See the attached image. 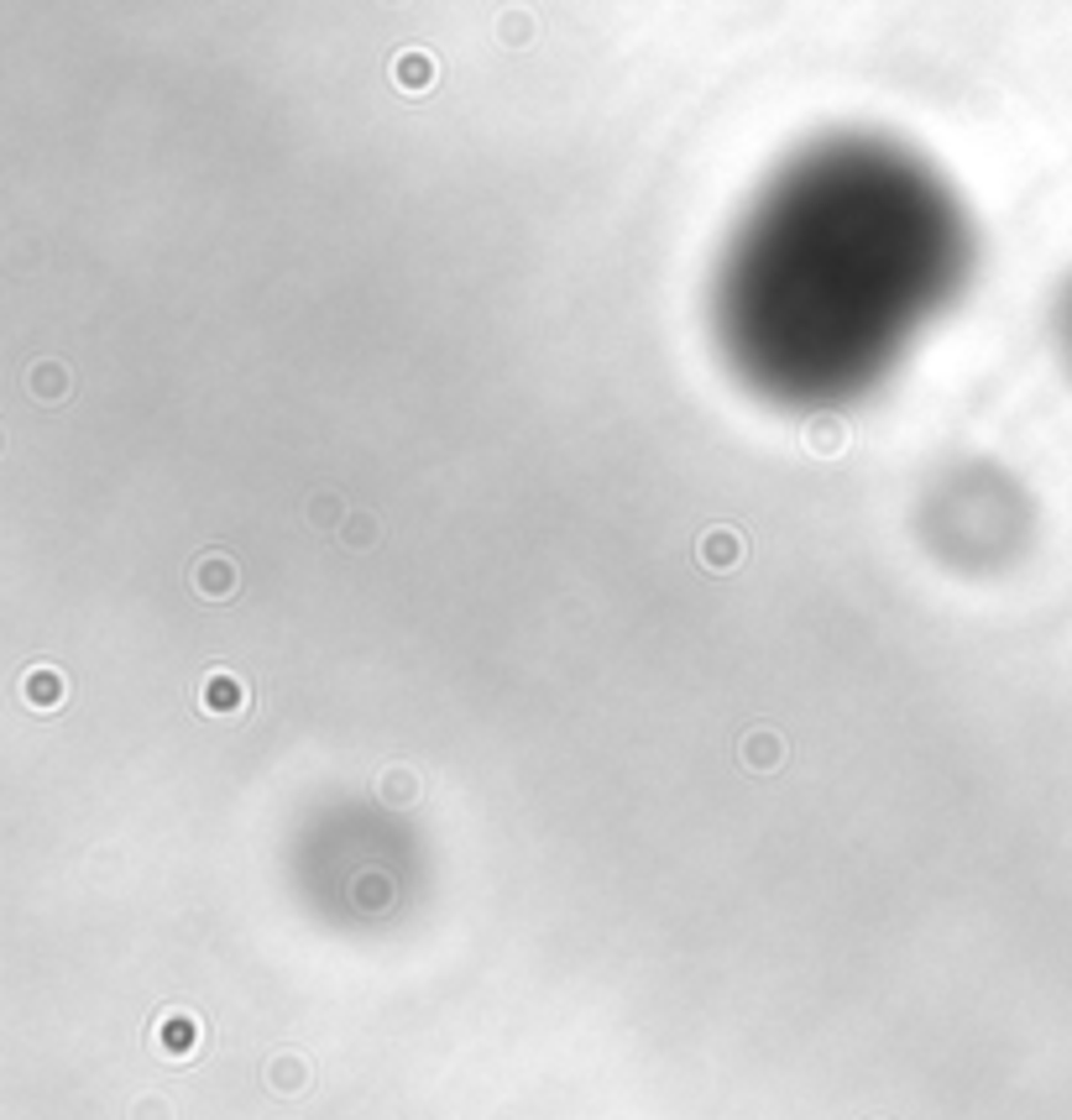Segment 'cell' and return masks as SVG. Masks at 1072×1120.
Segmentation results:
<instances>
[{
	"instance_id": "obj_13",
	"label": "cell",
	"mask_w": 1072,
	"mask_h": 1120,
	"mask_svg": "<svg viewBox=\"0 0 1072 1120\" xmlns=\"http://www.w3.org/2000/svg\"><path fill=\"white\" fill-rule=\"evenodd\" d=\"M341 539H346V545H372V539H377V519H372V514H351L346 529H341Z\"/></svg>"
},
{
	"instance_id": "obj_10",
	"label": "cell",
	"mask_w": 1072,
	"mask_h": 1120,
	"mask_svg": "<svg viewBox=\"0 0 1072 1120\" xmlns=\"http://www.w3.org/2000/svg\"><path fill=\"white\" fill-rule=\"evenodd\" d=\"M27 382H32V393L42 398V404H58V398H63V387H68V372H63L58 362H37Z\"/></svg>"
},
{
	"instance_id": "obj_9",
	"label": "cell",
	"mask_w": 1072,
	"mask_h": 1120,
	"mask_svg": "<svg viewBox=\"0 0 1072 1120\" xmlns=\"http://www.w3.org/2000/svg\"><path fill=\"white\" fill-rule=\"evenodd\" d=\"M843 440H848L843 419H832V414H816V419H806V445H811L816 456H838V450H843Z\"/></svg>"
},
{
	"instance_id": "obj_5",
	"label": "cell",
	"mask_w": 1072,
	"mask_h": 1120,
	"mask_svg": "<svg viewBox=\"0 0 1072 1120\" xmlns=\"http://www.w3.org/2000/svg\"><path fill=\"white\" fill-rule=\"evenodd\" d=\"M204 712H241L246 707V686L230 676V671H215V676H204Z\"/></svg>"
},
{
	"instance_id": "obj_4",
	"label": "cell",
	"mask_w": 1072,
	"mask_h": 1120,
	"mask_svg": "<svg viewBox=\"0 0 1072 1120\" xmlns=\"http://www.w3.org/2000/svg\"><path fill=\"white\" fill-rule=\"evenodd\" d=\"M63 671H53V665H37V671H27L22 676V696H27V707H42V712H53V707H63Z\"/></svg>"
},
{
	"instance_id": "obj_12",
	"label": "cell",
	"mask_w": 1072,
	"mask_h": 1120,
	"mask_svg": "<svg viewBox=\"0 0 1072 1120\" xmlns=\"http://www.w3.org/2000/svg\"><path fill=\"white\" fill-rule=\"evenodd\" d=\"M336 519H341V498H336V493H314V498H309V524H314L319 534H341Z\"/></svg>"
},
{
	"instance_id": "obj_1",
	"label": "cell",
	"mask_w": 1072,
	"mask_h": 1120,
	"mask_svg": "<svg viewBox=\"0 0 1072 1120\" xmlns=\"http://www.w3.org/2000/svg\"><path fill=\"white\" fill-rule=\"evenodd\" d=\"M435 79H440V68H435V53H430V48H403V53H392V85H398L403 95L435 90Z\"/></svg>"
},
{
	"instance_id": "obj_6",
	"label": "cell",
	"mask_w": 1072,
	"mask_h": 1120,
	"mask_svg": "<svg viewBox=\"0 0 1072 1120\" xmlns=\"http://www.w3.org/2000/svg\"><path fill=\"white\" fill-rule=\"evenodd\" d=\"M780 759H785V744H780L775 728L744 734V765H749V770H780Z\"/></svg>"
},
{
	"instance_id": "obj_2",
	"label": "cell",
	"mask_w": 1072,
	"mask_h": 1120,
	"mask_svg": "<svg viewBox=\"0 0 1072 1120\" xmlns=\"http://www.w3.org/2000/svg\"><path fill=\"white\" fill-rule=\"evenodd\" d=\"M235 587H241V577H235V560H230V555L210 550V555H199V560H194V592H199V597H215V602H225Z\"/></svg>"
},
{
	"instance_id": "obj_3",
	"label": "cell",
	"mask_w": 1072,
	"mask_h": 1120,
	"mask_svg": "<svg viewBox=\"0 0 1072 1120\" xmlns=\"http://www.w3.org/2000/svg\"><path fill=\"white\" fill-rule=\"evenodd\" d=\"M157 1048H162V1058H174V1063L194 1058V1048H199L194 1016H162V1021H157Z\"/></svg>"
},
{
	"instance_id": "obj_14",
	"label": "cell",
	"mask_w": 1072,
	"mask_h": 1120,
	"mask_svg": "<svg viewBox=\"0 0 1072 1120\" xmlns=\"http://www.w3.org/2000/svg\"><path fill=\"white\" fill-rule=\"evenodd\" d=\"M157 1110H162V1105H157V1099H141V1105H136V1120H162V1115H157Z\"/></svg>"
},
{
	"instance_id": "obj_7",
	"label": "cell",
	"mask_w": 1072,
	"mask_h": 1120,
	"mask_svg": "<svg viewBox=\"0 0 1072 1120\" xmlns=\"http://www.w3.org/2000/svg\"><path fill=\"white\" fill-rule=\"evenodd\" d=\"M737 555H744V539H737L732 529H706V534H701V560H706L712 571H732Z\"/></svg>"
},
{
	"instance_id": "obj_8",
	"label": "cell",
	"mask_w": 1072,
	"mask_h": 1120,
	"mask_svg": "<svg viewBox=\"0 0 1072 1120\" xmlns=\"http://www.w3.org/2000/svg\"><path fill=\"white\" fill-rule=\"evenodd\" d=\"M267 1084H273L278 1094H304V1084H309V1063H304L298 1053H278V1058L267 1063Z\"/></svg>"
},
{
	"instance_id": "obj_11",
	"label": "cell",
	"mask_w": 1072,
	"mask_h": 1120,
	"mask_svg": "<svg viewBox=\"0 0 1072 1120\" xmlns=\"http://www.w3.org/2000/svg\"><path fill=\"white\" fill-rule=\"evenodd\" d=\"M377 796H382V802H398V807L414 802V796H419V775H414V770H387V775L377 780Z\"/></svg>"
}]
</instances>
